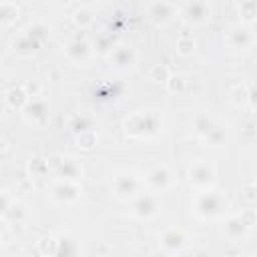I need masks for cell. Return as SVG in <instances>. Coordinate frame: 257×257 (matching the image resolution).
<instances>
[{
    "label": "cell",
    "mask_w": 257,
    "mask_h": 257,
    "mask_svg": "<svg viewBox=\"0 0 257 257\" xmlns=\"http://www.w3.org/2000/svg\"><path fill=\"white\" fill-rule=\"evenodd\" d=\"M110 191L118 201L128 203L131 199H135L141 191H145V183L143 177H139L135 171L128 169H120L112 175L110 179Z\"/></svg>",
    "instance_id": "3957f363"
},
{
    "label": "cell",
    "mask_w": 257,
    "mask_h": 257,
    "mask_svg": "<svg viewBox=\"0 0 257 257\" xmlns=\"http://www.w3.org/2000/svg\"><path fill=\"white\" fill-rule=\"evenodd\" d=\"M149 76H151V80H155V82H167V78H169L171 74H169V70H167L165 66H161V64H155V66L151 68Z\"/></svg>",
    "instance_id": "1f68e13d"
},
{
    "label": "cell",
    "mask_w": 257,
    "mask_h": 257,
    "mask_svg": "<svg viewBox=\"0 0 257 257\" xmlns=\"http://www.w3.org/2000/svg\"><path fill=\"white\" fill-rule=\"evenodd\" d=\"M54 237H56V255L72 257V255L80 253V243H78V239L70 231H62V233H58Z\"/></svg>",
    "instance_id": "d6986e66"
},
{
    "label": "cell",
    "mask_w": 257,
    "mask_h": 257,
    "mask_svg": "<svg viewBox=\"0 0 257 257\" xmlns=\"http://www.w3.org/2000/svg\"><path fill=\"white\" fill-rule=\"evenodd\" d=\"M62 52L66 56V60L70 64H76V66H82L90 60V54H92V46L86 38H70L64 46H62Z\"/></svg>",
    "instance_id": "5bb4252c"
},
{
    "label": "cell",
    "mask_w": 257,
    "mask_h": 257,
    "mask_svg": "<svg viewBox=\"0 0 257 257\" xmlns=\"http://www.w3.org/2000/svg\"><path fill=\"white\" fill-rule=\"evenodd\" d=\"M199 141H201L207 149L223 151V149H227V147L231 145V128H229V124L217 120V122L211 126V131H209L205 137H201Z\"/></svg>",
    "instance_id": "9a60e30c"
},
{
    "label": "cell",
    "mask_w": 257,
    "mask_h": 257,
    "mask_svg": "<svg viewBox=\"0 0 257 257\" xmlns=\"http://www.w3.org/2000/svg\"><path fill=\"white\" fill-rule=\"evenodd\" d=\"M217 120H219V118H215L211 112H205V110L197 112V114L193 116V133L197 135V139L205 137V135L211 131V126H213Z\"/></svg>",
    "instance_id": "44dd1931"
},
{
    "label": "cell",
    "mask_w": 257,
    "mask_h": 257,
    "mask_svg": "<svg viewBox=\"0 0 257 257\" xmlns=\"http://www.w3.org/2000/svg\"><path fill=\"white\" fill-rule=\"evenodd\" d=\"M10 203H12L10 195H8L6 191L0 189V219H4V213H6V209L10 207Z\"/></svg>",
    "instance_id": "e575fe53"
},
{
    "label": "cell",
    "mask_w": 257,
    "mask_h": 257,
    "mask_svg": "<svg viewBox=\"0 0 257 257\" xmlns=\"http://www.w3.org/2000/svg\"><path fill=\"white\" fill-rule=\"evenodd\" d=\"M28 36H32V38H36L38 42H44L46 38H48V34H50V30H48V26L42 22V20H36V22H32V24H28V28L24 30Z\"/></svg>",
    "instance_id": "83f0119b"
},
{
    "label": "cell",
    "mask_w": 257,
    "mask_h": 257,
    "mask_svg": "<svg viewBox=\"0 0 257 257\" xmlns=\"http://www.w3.org/2000/svg\"><path fill=\"white\" fill-rule=\"evenodd\" d=\"M187 183L195 191L211 189L217 183V167L207 159H197L187 169Z\"/></svg>",
    "instance_id": "277c9868"
},
{
    "label": "cell",
    "mask_w": 257,
    "mask_h": 257,
    "mask_svg": "<svg viewBox=\"0 0 257 257\" xmlns=\"http://www.w3.org/2000/svg\"><path fill=\"white\" fill-rule=\"evenodd\" d=\"M179 14L187 26H201L211 18L213 8L209 0H185L181 4Z\"/></svg>",
    "instance_id": "52a82bcc"
},
{
    "label": "cell",
    "mask_w": 257,
    "mask_h": 257,
    "mask_svg": "<svg viewBox=\"0 0 257 257\" xmlns=\"http://www.w3.org/2000/svg\"><path fill=\"white\" fill-rule=\"evenodd\" d=\"M26 217H28V207L24 203H20V201H12L10 207L4 213V219L8 223H22Z\"/></svg>",
    "instance_id": "603a6c76"
},
{
    "label": "cell",
    "mask_w": 257,
    "mask_h": 257,
    "mask_svg": "<svg viewBox=\"0 0 257 257\" xmlns=\"http://www.w3.org/2000/svg\"><path fill=\"white\" fill-rule=\"evenodd\" d=\"M72 20H74V24H76V26H80V28H88V26L94 22V14H92V10H90V8L80 6V8H76V10H74Z\"/></svg>",
    "instance_id": "4316f807"
},
{
    "label": "cell",
    "mask_w": 257,
    "mask_h": 257,
    "mask_svg": "<svg viewBox=\"0 0 257 257\" xmlns=\"http://www.w3.org/2000/svg\"><path fill=\"white\" fill-rule=\"evenodd\" d=\"M40 46H42V42H38L36 38L28 36L26 32L18 34V36L12 40V50H14L18 56H32Z\"/></svg>",
    "instance_id": "ffe728a7"
},
{
    "label": "cell",
    "mask_w": 257,
    "mask_h": 257,
    "mask_svg": "<svg viewBox=\"0 0 257 257\" xmlns=\"http://www.w3.org/2000/svg\"><path fill=\"white\" fill-rule=\"evenodd\" d=\"M22 110V116L26 122H32V124H44L48 120V106L44 100L40 98H28L26 104L20 108Z\"/></svg>",
    "instance_id": "e0dca14e"
},
{
    "label": "cell",
    "mask_w": 257,
    "mask_h": 257,
    "mask_svg": "<svg viewBox=\"0 0 257 257\" xmlns=\"http://www.w3.org/2000/svg\"><path fill=\"white\" fill-rule=\"evenodd\" d=\"M157 247H159V251L165 253V255H183V253H187L189 237H187L185 231H181V229H165V231L159 235Z\"/></svg>",
    "instance_id": "8fae6325"
},
{
    "label": "cell",
    "mask_w": 257,
    "mask_h": 257,
    "mask_svg": "<svg viewBox=\"0 0 257 257\" xmlns=\"http://www.w3.org/2000/svg\"><path fill=\"white\" fill-rule=\"evenodd\" d=\"M237 12L241 18V24L253 26L257 18V0H237Z\"/></svg>",
    "instance_id": "7402d4cb"
},
{
    "label": "cell",
    "mask_w": 257,
    "mask_h": 257,
    "mask_svg": "<svg viewBox=\"0 0 257 257\" xmlns=\"http://www.w3.org/2000/svg\"><path fill=\"white\" fill-rule=\"evenodd\" d=\"M90 2H104V0H90Z\"/></svg>",
    "instance_id": "74e56055"
},
{
    "label": "cell",
    "mask_w": 257,
    "mask_h": 257,
    "mask_svg": "<svg viewBox=\"0 0 257 257\" xmlns=\"http://www.w3.org/2000/svg\"><path fill=\"white\" fill-rule=\"evenodd\" d=\"M167 86L171 92H183L185 88V78L183 76H169L167 78Z\"/></svg>",
    "instance_id": "836d02e7"
},
{
    "label": "cell",
    "mask_w": 257,
    "mask_h": 257,
    "mask_svg": "<svg viewBox=\"0 0 257 257\" xmlns=\"http://www.w3.org/2000/svg\"><path fill=\"white\" fill-rule=\"evenodd\" d=\"M122 131L133 141H151L163 133V118L155 110H139L122 120Z\"/></svg>",
    "instance_id": "7a4b0ae2"
},
{
    "label": "cell",
    "mask_w": 257,
    "mask_h": 257,
    "mask_svg": "<svg viewBox=\"0 0 257 257\" xmlns=\"http://www.w3.org/2000/svg\"><path fill=\"white\" fill-rule=\"evenodd\" d=\"M167 2H171V4H173V6H181V4H183V2H185V0H167Z\"/></svg>",
    "instance_id": "8d00e7d4"
},
{
    "label": "cell",
    "mask_w": 257,
    "mask_h": 257,
    "mask_svg": "<svg viewBox=\"0 0 257 257\" xmlns=\"http://www.w3.org/2000/svg\"><path fill=\"white\" fill-rule=\"evenodd\" d=\"M30 96L26 94V90L22 88V86H14V88H10L8 92H6V102H8V106L10 108H22L24 104H26V100H28Z\"/></svg>",
    "instance_id": "cb8c5ba5"
},
{
    "label": "cell",
    "mask_w": 257,
    "mask_h": 257,
    "mask_svg": "<svg viewBox=\"0 0 257 257\" xmlns=\"http://www.w3.org/2000/svg\"><path fill=\"white\" fill-rule=\"evenodd\" d=\"M143 183L149 191H155V193H165L173 187L175 179H173V173L167 165H155L147 171V175L143 177Z\"/></svg>",
    "instance_id": "4fadbf2b"
},
{
    "label": "cell",
    "mask_w": 257,
    "mask_h": 257,
    "mask_svg": "<svg viewBox=\"0 0 257 257\" xmlns=\"http://www.w3.org/2000/svg\"><path fill=\"white\" fill-rule=\"evenodd\" d=\"M70 128H72V133H74V135H78V133L88 131V128H92V126H90L88 118H84V116H76V118L70 122Z\"/></svg>",
    "instance_id": "d6a6232c"
},
{
    "label": "cell",
    "mask_w": 257,
    "mask_h": 257,
    "mask_svg": "<svg viewBox=\"0 0 257 257\" xmlns=\"http://www.w3.org/2000/svg\"><path fill=\"white\" fill-rule=\"evenodd\" d=\"M177 14V6H173L167 0H153L147 6V18L155 26H167Z\"/></svg>",
    "instance_id": "2e32d148"
},
{
    "label": "cell",
    "mask_w": 257,
    "mask_h": 257,
    "mask_svg": "<svg viewBox=\"0 0 257 257\" xmlns=\"http://www.w3.org/2000/svg\"><path fill=\"white\" fill-rule=\"evenodd\" d=\"M48 195L54 203L58 205H74L80 197H82V189L78 185V181H66V179H56L50 189Z\"/></svg>",
    "instance_id": "9c48e42d"
},
{
    "label": "cell",
    "mask_w": 257,
    "mask_h": 257,
    "mask_svg": "<svg viewBox=\"0 0 257 257\" xmlns=\"http://www.w3.org/2000/svg\"><path fill=\"white\" fill-rule=\"evenodd\" d=\"M28 169H30V175H32V177H44V175L50 171L48 161L42 159V157H32L30 163H28Z\"/></svg>",
    "instance_id": "f1b7e54d"
},
{
    "label": "cell",
    "mask_w": 257,
    "mask_h": 257,
    "mask_svg": "<svg viewBox=\"0 0 257 257\" xmlns=\"http://www.w3.org/2000/svg\"><path fill=\"white\" fill-rule=\"evenodd\" d=\"M128 209H131V215L141 219V221H151L155 217H159L161 209H163V199H161V193H155V191H141L135 199L128 201Z\"/></svg>",
    "instance_id": "5b68a950"
},
{
    "label": "cell",
    "mask_w": 257,
    "mask_h": 257,
    "mask_svg": "<svg viewBox=\"0 0 257 257\" xmlns=\"http://www.w3.org/2000/svg\"><path fill=\"white\" fill-rule=\"evenodd\" d=\"M229 211H231L229 197H227L225 193L217 191L215 187L203 189V191H195V195H193V199H191V213H193L199 221L223 219Z\"/></svg>",
    "instance_id": "6da1fadb"
},
{
    "label": "cell",
    "mask_w": 257,
    "mask_h": 257,
    "mask_svg": "<svg viewBox=\"0 0 257 257\" xmlns=\"http://www.w3.org/2000/svg\"><path fill=\"white\" fill-rule=\"evenodd\" d=\"M48 167L54 171V175L58 179H66V181H80L82 179V165L68 155H54L48 161Z\"/></svg>",
    "instance_id": "7c38bea8"
},
{
    "label": "cell",
    "mask_w": 257,
    "mask_h": 257,
    "mask_svg": "<svg viewBox=\"0 0 257 257\" xmlns=\"http://www.w3.org/2000/svg\"><path fill=\"white\" fill-rule=\"evenodd\" d=\"M106 62L110 66V70L118 72V74H124L128 70H133L139 62V52L133 44H126V42H120V44H114L108 54H106Z\"/></svg>",
    "instance_id": "8992f818"
},
{
    "label": "cell",
    "mask_w": 257,
    "mask_h": 257,
    "mask_svg": "<svg viewBox=\"0 0 257 257\" xmlns=\"http://www.w3.org/2000/svg\"><path fill=\"white\" fill-rule=\"evenodd\" d=\"M38 253L40 255H56V237L46 235L38 241Z\"/></svg>",
    "instance_id": "4dcf8cb0"
},
{
    "label": "cell",
    "mask_w": 257,
    "mask_h": 257,
    "mask_svg": "<svg viewBox=\"0 0 257 257\" xmlns=\"http://www.w3.org/2000/svg\"><path fill=\"white\" fill-rule=\"evenodd\" d=\"M175 52H177L179 56H183V58L191 56V54L195 52V40H193V36H189V34L179 36V38H177V44H175Z\"/></svg>",
    "instance_id": "484cf974"
},
{
    "label": "cell",
    "mask_w": 257,
    "mask_h": 257,
    "mask_svg": "<svg viewBox=\"0 0 257 257\" xmlns=\"http://www.w3.org/2000/svg\"><path fill=\"white\" fill-rule=\"evenodd\" d=\"M243 199L247 201V205H255V185H247L243 191Z\"/></svg>",
    "instance_id": "d590c367"
},
{
    "label": "cell",
    "mask_w": 257,
    "mask_h": 257,
    "mask_svg": "<svg viewBox=\"0 0 257 257\" xmlns=\"http://www.w3.org/2000/svg\"><path fill=\"white\" fill-rule=\"evenodd\" d=\"M229 100L237 106V108H243L249 104V108L255 106V90H253V84H235L231 90H229Z\"/></svg>",
    "instance_id": "ac0fdd59"
},
{
    "label": "cell",
    "mask_w": 257,
    "mask_h": 257,
    "mask_svg": "<svg viewBox=\"0 0 257 257\" xmlns=\"http://www.w3.org/2000/svg\"><path fill=\"white\" fill-rule=\"evenodd\" d=\"M225 46L229 52H247L255 46V30L253 26H247V24H241V26H235L227 32L225 36Z\"/></svg>",
    "instance_id": "ba28073f"
},
{
    "label": "cell",
    "mask_w": 257,
    "mask_h": 257,
    "mask_svg": "<svg viewBox=\"0 0 257 257\" xmlns=\"http://www.w3.org/2000/svg\"><path fill=\"white\" fill-rule=\"evenodd\" d=\"M251 227H247V223L241 219L239 213H227L221 219V233L229 243H243L249 235H251Z\"/></svg>",
    "instance_id": "30bf717a"
},
{
    "label": "cell",
    "mask_w": 257,
    "mask_h": 257,
    "mask_svg": "<svg viewBox=\"0 0 257 257\" xmlns=\"http://www.w3.org/2000/svg\"><path fill=\"white\" fill-rule=\"evenodd\" d=\"M18 6L12 2H0V26H8L18 20Z\"/></svg>",
    "instance_id": "d4e9b609"
},
{
    "label": "cell",
    "mask_w": 257,
    "mask_h": 257,
    "mask_svg": "<svg viewBox=\"0 0 257 257\" xmlns=\"http://www.w3.org/2000/svg\"><path fill=\"white\" fill-rule=\"evenodd\" d=\"M76 145H78L80 149H84V151H90V149L96 145V135H94V131L88 128V131L78 133V135H76Z\"/></svg>",
    "instance_id": "f546056e"
}]
</instances>
